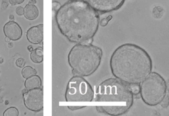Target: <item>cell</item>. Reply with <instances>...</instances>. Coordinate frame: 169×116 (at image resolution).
<instances>
[{
  "label": "cell",
  "instance_id": "1",
  "mask_svg": "<svg viewBox=\"0 0 169 116\" xmlns=\"http://www.w3.org/2000/svg\"><path fill=\"white\" fill-rule=\"evenodd\" d=\"M55 20L62 34L74 43L91 44L99 28V15L81 0H69L56 13Z\"/></svg>",
  "mask_w": 169,
  "mask_h": 116
},
{
  "label": "cell",
  "instance_id": "2",
  "mask_svg": "<svg viewBox=\"0 0 169 116\" xmlns=\"http://www.w3.org/2000/svg\"><path fill=\"white\" fill-rule=\"evenodd\" d=\"M112 74L128 85L139 84L152 71V61L145 50L136 44H124L110 58Z\"/></svg>",
  "mask_w": 169,
  "mask_h": 116
},
{
  "label": "cell",
  "instance_id": "3",
  "mask_svg": "<svg viewBox=\"0 0 169 116\" xmlns=\"http://www.w3.org/2000/svg\"><path fill=\"white\" fill-rule=\"evenodd\" d=\"M134 95L130 85L116 78L107 79L97 87L96 107L99 113L110 116H121L133 105Z\"/></svg>",
  "mask_w": 169,
  "mask_h": 116
},
{
  "label": "cell",
  "instance_id": "4",
  "mask_svg": "<svg viewBox=\"0 0 169 116\" xmlns=\"http://www.w3.org/2000/svg\"><path fill=\"white\" fill-rule=\"evenodd\" d=\"M102 55L101 48L91 44H77L70 49L68 60L75 76L87 77L97 71Z\"/></svg>",
  "mask_w": 169,
  "mask_h": 116
},
{
  "label": "cell",
  "instance_id": "5",
  "mask_svg": "<svg viewBox=\"0 0 169 116\" xmlns=\"http://www.w3.org/2000/svg\"><path fill=\"white\" fill-rule=\"evenodd\" d=\"M139 86L142 101L150 106L160 104L167 94V85L165 80L156 72L151 71Z\"/></svg>",
  "mask_w": 169,
  "mask_h": 116
},
{
  "label": "cell",
  "instance_id": "6",
  "mask_svg": "<svg viewBox=\"0 0 169 116\" xmlns=\"http://www.w3.org/2000/svg\"><path fill=\"white\" fill-rule=\"evenodd\" d=\"M94 92L90 84L82 76H74L69 80L65 93L67 102L88 103L93 100Z\"/></svg>",
  "mask_w": 169,
  "mask_h": 116
},
{
  "label": "cell",
  "instance_id": "7",
  "mask_svg": "<svg viewBox=\"0 0 169 116\" xmlns=\"http://www.w3.org/2000/svg\"><path fill=\"white\" fill-rule=\"evenodd\" d=\"M24 104L27 109L35 112L43 109V90L40 87L31 89L23 94Z\"/></svg>",
  "mask_w": 169,
  "mask_h": 116
},
{
  "label": "cell",
  "instance_id": "8",
  "mask_svg": "<svg viewBox=\"0 0 169 116\" xmlns=\"http://www.w3.org/2000/svg\"><path fill=\"white\" fill-rule=\"evenodd\" d=\"M97 12L107 13L117 11L126 0H83Z\"/></svg>",
  "mask_w": 169,
  "mask_h": 116
},
{
  "label": "cell",
  "instance_id": "9",
  "mask_svg": "<svg viewBox=\"0 0 169 116\" xmlns=\"http://www.w3.org/2000/svg\"><path fill=\"white\" fill-rule=\"evenodd\" d=\"M4 34L13 41H17L22 38V30L18 24L14 21H9L5 24L3 28Z\"/></svg>",
  "mask_w": 169,
  "mask_h": 116
},
{
  "label": "cell",
  "instance_id": "10",
  "mask_svg": "<svg viewBox=\"0 0 169 116\" xmlns=\"http://www.w3.org/2000/svg\"><path fill=\"white\" fill-rule=\"evenodd\" d=\"M26 38L31 43H41L43 40V24L30 27L26 32Z\"/></svg>",
  "mask_w": 169,
  "mask_h": 116
},
{
  "label": "cell",
  "instance_id": "11",
  "mask_svg": "<svg viewBox=\"0 0 169 116\" xmlns=\"http://www.w3.org/2000/svg\"><path fill=\"white\" fill-rule=\"evenodd\" d=\"M41 86V79L36 74L26 78L24 82V86L27 90L38 88Z\"/></svg>",
  "mask_w": 169,
  "mask_h": 116
},
{
  "label": "cell",
  "instance_id": "12",
  "mask_svg": "<svg viewBox=\"0 0 169 116\" xmlns=\"http://www.w3.org/2000/svg\"><path fill=\"white\" fill-rule=\"evenodd\" d=\"M39 15L38 8L36 5L28 4L24 8V15L28 20H32L37 18Z\"/></svg>",
  "mask_w": 169,
  "mask_h": 116
},
{
  "label": "cell",
  "instance_id": "13",
  "mask_svg": "<svg viewBox=\"0 0 169 116\" xmlns=\"http://www.w3.org/2000/svg\"><path fill=\"white\" fill-rule=\"evenodd\" d=\"M30 59L34 63H40L43 61V50L41 47L33 50L31 52Z\"/></svg>",
  "mask_w": 169,
  "mask_h": 116
},
{
  "label": "cell",
  "instance_id": "14",
  "mask_svg": "<svg viewBox=\"0 0 169 116\" xmlns=\"http://www.w3.org/2000/svg\"><path fill=\"white\" fill-rule=\"evenodd\" d=\"M37 74V71L35 69L33 68L30 66H26L23 67L22 71V74L24 78H30L31 76Z\"/></svg>",
  "mask_w": 169,
  "mask_h": 116
},
{
  "label": "cell",
  "instance_id": "15",
  "mask_svg": "<svg viewBox=\"0 0 169 116\" xmlns=\"http://www.w3.org/2000/svg\"><path fill=\"white\" fill-rule=\"evenodd\" d=\"M18 111L16 107H11L5 110L3 116H18Z\"/></svg>",
  "mask_w": 169,
  "mask_h": 116
},
{
  "label": "cell",
  "instance_id": "16",
  "mask_svg": "<svg viewBox=\"0 0 169 116\" xmlns=\"http://www.w3.org/2000/svg\"><path fill=\"white\" fill-rule=\"evenodd\" d=\"M163 13V10L162 7L160 6H157L153 9L152 13L154 17L156 18H160L162 16Z\"/></svg>",
  "mask_w": 169,
  "mask_h": 116
},
{
  "label": "cell",
  "instance_id": "17",
  "mask_svg": "<svg viewBox=\"0 0 169 116\" xmlns=\"http://www.w3.org/2000/svg\"><path fill=\"white\" fill-rule=\"evenodd\" d=\"M130 88L131 90V92L132 93L133 95H137L139 93V84H133L130 85Z\"/></svg>",
  "mask_w": 169,
  "mask_h": 116
},
{
  "label": "cell",
  "instance_id": "18",
  "mask_svg": "<svg viewBox=\"0 0 169 116\" xmlns=\"http://www.w3.org/2000/svg\"><path fill=\"white\" fill-rule=\"evenodd\" d=\"M16 65L18 67L23 68L25 66V61L23 58H18L16 61Z\"/></svg>",
  "mask_w": 169,
  "mask_h": 116
},
{
  "label": "cell",
  "instance_id": "19",
  "mask_svg": "<svg viewBox=\"0 0 169 116\" xmlns=\"http://www.w3.org/2000/svg\"><path fill=\"white\" fill-rule=\"evenodd\" d=\"M112 18V16H109L107 18H102L100 21V24H101V26H106L108 24V22L111 20Z\"/></svg>",
  "mask_w": 169,
  "mask_h": 116
},
{
  "label": "cell",
  "instance_id": "20",
  "mask_svg": "<svg viewBox=\"0 0 169 116\" xmlns=\"http://www.w3.org/2000/svg\"><path fill=\"white\" fill-rule=\"evenodd\" d=\"M61 4L59 3L57 1H54L52 3V10L55 12H57L59 7H61Z\"/></svg>",
  "mask_w": 169,
  "mask_h": 116
},
{
  "label": "cell",
  "instance_id": "21",
  "mask_svg": "<svg viewBox=\"0 0 169 116\" xmlns=\"http://www.w3.org/2000/svg\"><path fill=\"white\" fill-rule=\"evenodd\" d=\"M84 107H86L84 106H68V109H70V110L74 111V110H77L79 109H82Z\"/></svg>",
  "mask_w": 169,
  "mask_h": 116
},
{
  "label": "cell",
  "instance_id": "22",
  "mask_svg": "<svg viewBox=\"0 0 169 116\" xmlns=\"http://www.w3.org/2000/svg\"><path fill=\"white\" fill-rule=\"evenodd\" d=\"M24 8L22 7H18L16 9V13L19 16H22L24 15Z\"/></svg>",
  "mask_w": 169,
  "mask_h": 116
},
{
  "label": "cell",
  "instance_id": "23",
  "mask_svg": "<svg viewBox=\"0 0 169 116\" xmlns=\"http://www.w3.org/2000/svg\"><path fill=\"white\" fill-rule=\"evenodd\" d=\"M25 0H9V3L11 5H15L24 3Z\"/></svg>",
  "mask_w": 169,
  "mask_h": 116
},
{
  "label": "cell",
  "instance_id": "24",
  "mask_svg": "<svg viewBox=\"0 0 169 116\" xmlns=\"http://www.w3.org/2000/svg\"><path fill=\"white\" fill-rule=\"evenodd\" d=\"M8 5H9V4L7 1V0H3L2 4V9H6Z\"/></svg>",
  "mask_w": 169,
  "mask_h": 116
},
{
  "label": "cell",
  "instance_id": "25",
  "mask_svg": "<svg viewBox=\"0 0 169 116\" xmlns=\"http://www.w3.org/2000/svg\"><path fill=\"white\" fill-rule=\"evenodd\" d=\"M28 4H30V5H35L36 4V0H30L29 2H28Z\"/></svg>",
  "mask_w": 169,
  "mask_h": 116
},
{
  "label": "cell",
  "instance_id": "26",
  "mask_svg": "<svg viewBox=\"0 0 169 116\" xmlns=\"http://www.w3.org/2000/svg\"><path fill=\"white\" fill-rule=\"evenodd\" d=\"M27 49H28V50L29 52H31L33 50V48L32 46L31 45L27 47Z\"/></svg>",
  "mask_w": 169,
  "mask_h": 116
},
{
  "label": "cell",
  "instance_id": "27",
  "mask_svg": "<svg viewBox=\"0 0 169 116\" xmlns=\"http://www.w3.org/2000/svg\"><path fill=\"white\" fill-rule=\"evenodd\" d=\"M13 46L14 45H13V43H11V42H9V43L8 44V47L10 48L13 47Z\"/></svg>",
  "mask_w": 169,
  "mask_h": 116
},
{
  "label": "cell",
  "instance_id": "28",
  "mask_svg": "<svg viewBox=\"0 0 169 116\" xmlns=\"http://www.w3.org/2000/svg\"><path fill=\"white\" fill-rule=\"evenodd\" d=\"M5 42H9L10 41V39L9 38H8L7 37L5 36Z\"/></svg>",
  "mask_w": 169,
  "mask_h": 116
},
{
  "label": "cell",
  "instance_id": "29",
  "mask_svg": "<svg viewBox=\"0 0 169 116\" xmlns=\"http://www.w3.org/2000/svg\"><path fill=\"white\" fill-rule=\"evenodd\" d=\"M9 20H14V16L13 15H11L9 16Z\"/></svg>",
  "mask_w": 169,
  "mask_h": 116
},
{
  "label": "cell",
  "instance_id": "30",
  "mask_svg": "<svg viewBox=\"0 0 169 116\" xmlns=\"http://www.w3.org/2000/svg\"><path fill=\"white\" fill-rule=\"evenodd\" d=\"M3 101V100L2 99V98L1 97H0V103H1Z\"/></svg>",
  "mask_w": 169,
  "mask_h": 116
}]
</instances>
